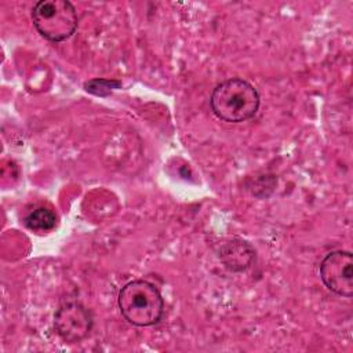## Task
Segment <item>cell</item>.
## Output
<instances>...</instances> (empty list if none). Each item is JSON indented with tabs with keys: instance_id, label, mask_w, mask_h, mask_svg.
Masks as SVG:
<instances>
[{
	"instance_id": "obj_6",
	"label": "cell",
	"mask_w": 353,
	"mask_h": 353,
	"mask_svg": "<svg viewBox=\"0 0 353 353\" xmlns=\"http://www.w3.org/2000/svg\"><path fill=\"white\" fill-rule=\"evenodd\" d=\"M254 248L243 240H232L225 243L219 250V259L223 266L232 272L245 270L254 261Z\"/></svg>"
},
{
	"instance_id": "obj_3",
	"label": "cell",
	"mask_w": 353,
	"mask_h": 353,
	"mask_svg": "<svg viewBox=\"0 0 353 353\" xmlns=\"http://www.w3.org/2000/svg\"><path fill=\"white\" fill-rule=\"evenodd\" d=\"M37 32L47 40L58 43L69 39L77 28L74 6L68 0H41L32 10Z\"/></svg>"
},
{
	"instance_id": "obj_4",
	"label": "cell",
	"mask_w": 353,
	"mask_h": 353,
	"mask_svg": "<svg viewBox=\"0 0 353 353\" xmlns=\"http://www.w3.org/2000/svg\"><path fill=\"white\" fill-rule=\"evenodd\" d=\"M320 277L334 294L352 298L353 295V255L350 251L335 250L320 263Z\"/></svg>"
},
{
	"instance_id": "obj_5",
	"label": "cell",
	"mask_w": 353,
	"mask_h": 353,
	"mask_svg": "<svg viewBox=\"0 0 353 353\" xmlns=\"http://www.w3.org/2000/svg\"><path fill=\"white\" fill-rule=\"evenodd\" d=\"M57 334L66 342L83 341L92 328L91 312L79 302H66L54 314Z\"/></svg>"
},
{
	"instance_id": "obj_7",
	"label": "cell",
	"mask_w": 353,
	"mask_h": 353,
	"mask_svg": "<svg viewBox=\"0 0 353 353\" xmlns=\"http://www.w3.org/2000/svg\"><path fill=\"white\" fill-rule=\"evenodd\" d=\"M23 223L33 232H50L57 225V216L51 210L46 207H37L23 218Z\"/></svg>"
},
{
	"instance_id": "obj_1",
	"label": "cell",
	"mask_w": 353,
	"mask_h": 353,
	"mask_svg": "<svg viewBox=\"0 0 353 353\" xmlns=\"http://www.w3.org/2000/svg\"><path fill=\"white\" fill-rule=\"evenodd\" d=\"M117 305L121 316L137 327L157 324L164 313L161 292L148 280H132L121 287Z\"/></svg>"
},
{
	"instance_id": "obj_2",
	"label": "cell",
	"mask_w": 353,
	"mask_h": 353,
	"mask_svg": "<svg viewBox=\"0 0 353 353\" xmlns=\"http://www.w3.org/2000/svg\"><path fill=\"white\" fill-rule=\"evenodd\" d=\"M259 102L256 88L247 80L237 77L218 84L210 98L214 114L228 123H241L254 117Z\"/></svg>"
}]
</instances>
